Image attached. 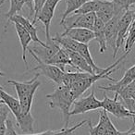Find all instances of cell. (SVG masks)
Returning a JSON list of instances; mask_svg holds the SVG:
<instances>
[{"instance_id":"cell-25","label":"cell","mask_w":135,"mask_h":135,"mask_svg":"<svg viewBox=\"0 0 135 135\" xmlns=\"http://www.w3.org/2000/svg\"><path fill=\"white\" fill-rule=\"evenodd\" d=\"M65 2L67 8H66V10L62 15L60 22L64 21L70 14H73L76 10L79 9L85 2H87V0H65Z\"/></svg>"},{"instance_id":"cell-12","label":"cell","mask_w":135,"mask_h":135,"mask_svg":"<svg viewBox=\"0 0 135 135\" xmlns=\"http://www.w3.org/2000/svg\"><path fill=\"white\" fill-rule=\"evenodd\" d=\"M87 123L89 126L90 135H105L108 128L113 124L110 118L108 117L107 112L104 109L99 111V121H98L97 125L94 127L90 119H87Z\"/></svg>"},{"instance_id":"cell-27","label":"cell","mask_w":135,"mask_h":135,"mask_svg":"<svg viewBox=\"0 0 135 135\" xmlns=\"http://www.w3.org/2000/svg\"><path fill=\"white\" fill-rule=\"evenodd\" d=\"M9 109L5 104L0 105V135H5L7 129V120L8 118Z\"/></svg>"},{"instance_id":"cell-26","label":"cell","mask_w":135,"mask_h":135,"mask_svg":"<svg viewBox=\"0 0 135 135\" xmlns=\"http://www.w3.org/2000/svg\"><path fill=\"white\" fill-rule=\"evenodd\" d=\"M135 44V12L134 16H133V21L131 24V27L129 29V32H128L127 39L125 42V51L126 53H129L132 48V46Z\"/></svg>"},{"instance_id":"cell-34","label":"cell","mask_w":135,"mask_h":135,"mask_svg":"<svg viewBox=\"0 0 135 135\" xmlns=\"http://www.w3.org/2000/svg\"><path fill=\"white\" fill-rule=\"evenodd\" d=\"M0 44H1V42H0ZM5 75H6V74L3 73V72L1 71V70H0V76H5Z\"/></svg>"},{"instance_id":"cell-9","label":"cell","mask_w":135,"mask_h":135,"mask_svg":"<svg viewBox=\"0 0 135 135\" xmlns=\"http://www.w3.org/2000/svg\"><path fill=\"white\" fill-rule=\"evenodd\" d=\"M134 10H126L124 13L120 16L118 22V38H117L116 44V56L118 54L119 48L123 45H125L126 39H127L129 29L131 24L133 21V16H134Z\"/></svg>"},{"instance_id":"cell-21","label":"cell","mask_w":135,"mask_h":135,"mask_svg":"<svg viewBox=\"0 0 135 135\" xmlns=\"http://www.w3.org/2000/svg\"><path fill=\"white\" fill-rule=\"evenodd\" d=\"M52 41L55 42L56 44H57L59 46H61L62 48L66 49V50H70V51L77 52L78 48L80 46V43H78L77 41L69 37V36L63 35L62 33L61 34L56 33V36L52 38Z\"/></svg>"},{"instance_id":"cell-29","label":"cell","mask_w":135,"mask_h":135,"mask_svg":"<svg viewBox=\"0 0 135 135\" xmlns=\"http://www.w3.org/2000/svg\"><path fill=\"white\" fill-rule=\"evenodd\" d=\"M46 0H33V6H34V15H33V20H32V24L35 25L37 22V16L39 14V12L41 11V9L43 8L44 5L45 4Z\"/></svg>"},{"instance_id":"cell-19","label":"cell","mask_w":135,"mask_h":135,"mask_svg":"<svg viewBox=\"0 0 135 135\" xmlns=\"http://www.w3.org/2000/svg\"><path fill=\"white\" fill-rule=\"evenodd\" d=\"M95 15L105 24L116 15V8H115L114 2L113 1H102L101 7L97 10Z\"/></svg>"},{"instance_id":"cell-22","label":"cell","mask_w":135,"mask_h":135,"mask_svg":"<svg viewBox=\"0 0 135 135\" xmlns=\"http://www.w3.org/2000/svg\"><path fill=\"white\" fill-rule=\"evenodd\" d=\"M78 53L84 58L85 60L87 61V63L91 66V68L93 69V70L94 71L95 74H98L100 72H102L104 70V69H101L99 68L95 63H94V59H93L92 56H91L90 50H89V46L88 45H84V44H80V46L78 48Z\"/></svg>"},{"instance_id":"cell-32","label":"cell","mask_w":135,"mask_h":135,"mask_svg":"<svg viewBox=\"0 0 135 135\" xmlns=\"http://www.w3.org/2000/svg\"><path fill=\"white\" fill-rule=\"evenodd\" d=\"M118 131L116 129L114 124H112V125L108 128L107 133H105V135H118Z\"/></svg>"},{"instance_id":"cell-16","label":"cell","mask_w":135,"mask_h":135,"mask_svg":"<svg viewBox=\"0 0 135 135\" xmlns=\"http://www.w3.org/2000/svg\"><path fill=\"white\" fill-rule=\"evenodd\" d=\"M68 54L70 56V61L72 63V68L78 70L80 72H87L90 74H95L91 66L87 63V61L79 54L78 52L75 51H70L67 50Z\"/></svg>"},{"instance_id":"cell-23","label":"cell","mask_w":135,"mask_h":135,"mask_svg":"<svg viewBox=\"0 0 135 135\" xmlns=\"http://www.w3.org/2000/svg\"><path fill=\"white\" fill-rule=\"evenodd\" d=\"M91 75H93V74L87 73V72H65L63 77V85L70 87L77 81L83 79H86Z\"/></svg>"},{"instance_id":"cell-15","label":"cell","mask_w":135,"mask_h":135,"mask_svg":"<svg viewBox=\"0 0 135 135\" xmlns=\"http://www.w3.org/2000/svg\"><path fill=\"white\" fill-rule=\"evenodd\" d=\"M0 98L2 99L3 103L8 107L9 111H11L12 114L14 115L16 120H18L21 116H22V111H21V104H20L19 99H16L12 95L8 94L3 90L2 86L0 85Z\"/></svg>"},{"instance_id":"cell-10","label":"cell","mask_w":135,"mask_h":135,"mask_svg":"<svg viewBox=\"0 0 135 135\" xmlns=\"http://www.w3.org/2000/svg\"><path fill=\"white\" fill-rule=\"evenodd\" d=\"M116 14L109 21L105 24V35L107 40V46H110L113 49V57H116V44L118 38V22L120 16L123 14Z\"/></svg>"},{"instance_id":"cell-13","label":"cell","mask_w":135,"mask_h":135,"mask_svg":"<svg viewBox=\"0 0 135 135\" xmlns=\"http://www.w3.org/2000/svg\"><path fill=\"white\" fill-rule=\"evenodd\" d=\"M135 81V65H133L131 68H129V70L125 72L124 76L119 80L118 81H116L114 84L109 85V86H98L99 89L105 91H111V92H115V94H118L120 91L123 90L125 87H127L129 84Z\"/></svg>"},{"instance_id":"cell-20","label":"cell","mask_w":135,"mask_h":135,"mask_svg":"<svg viewBox=\"0 0 135 135\" xmlns=\"http://www.w3.org/2000/svg\"><path fill=\"white\" fill-rule=\"evenodd\" d=\"M47 64L56 66V67L60 68V69L63 70H65L66 66H70V67H72V63H71V61H70V56L68 54L67 50L62 48L61 46L58 49L57 52L54 55V56L49 60Z\"/></svg>"},{"instance_id":"cell-11","label":"cell","mask_w":135,"mask_h":135,"mask_svg":"<svg viewBox=\"0 0 135 135\" xmlns=\"http://www.w3.org/2000/svg\"><path fill=\"white\" fill-rule=\"evenodd\" d=\"M8 22L20 23V24H21V26L29 32L32 42H34L35 44H38V45H41V46L45 47V48H46V47L48 46V45H46V43L45 44L44 42H42L41 40L39 39L38 34H37V29H36L35 27H34V25L32 24V21H31L29 19H26V18H24L23 16L18 14V15H15L14 17H12L9 21H8V23L6 24L5 28H7V25L8 24Z\"/></svg>"},{"instance_id":"cell-3","label":"cell","mask_w":135,"mask_h":135,"mask_svg":"<svg viewBox=\"0 0 135 135\" xmlns=\"http://www.w3.org/2000/svg\"><path fill=\"white\" fill-rule=\"evenodd\" d=\"M38 77H39V75L36 74L32 80L23 81V83L16 81H13V80H9L8 81V83L12 84L15 88L18 99H19L20 104H21V111H22L23 114L31 113L34 94H35L36 90L41 84V83L38 81Z\"/></svg>"},{"instance_id":"cell-35","label":"cell","mask_w":135,"mask_h":135,"mask_svg":"<svg viewBox=\"0 0 135 135\" xmlns=\"http://www.w3.org/2000/svg\"><path fill=\"white\" fill-rule=\"evenodd\" d=\"M1 104H4V103H3L2 99H1V98H0V105H1Z\"/></svg>"},{"instance_id":"cell-5","label":"cell","mask_w":135,"mask_h":135,"mask_svg":"<svg viewBox=\"0 0 135 135\" xmlns=\"http://www.w3.org/2000/svg\"><path fill=\"white\" fill-rule=\"evenodd\" d=\"M102 109L118 118H135V115L129 112L123 104L118 101V94H115V97L113 99L109 98L107 94H104V99L102 100Z\"/></svg>"},{"instance_id":"cell-28","label":"cell","mask_w":135,"mask_h":135,"mask_svg":"<svg viewBox=\"0 0 135 135\" xmlns=\"http://www.w3.org/2000/svg\"><path fill=\"white\" fill-rule=\"evenodd\" d=\"M86 123H87V119H85L81 121L80 123L74 125L71 128H63V129H58V131H51L50 135H73L74 131L76 129H79L80 127H81V126H83Z\"/></svg>"},{"instance_id":"cell-2","label":"cell","mask_w":135,"mask_h":135,"mask_svg":"<svg viewBox=\"0 0 135 135\" xmlns=\"http://www.w3.org/2000/svg\"><path fill=\"white\" fill-rule=\"evenodd\" d=\"M129 55V53H125L122 56H120L117 61H115L113 64H111L110 66H108L107 68L104 69V70L102 72L98 74H93V75L89 76L88 78L86 79H83L81 81H77L74 84H72L71 86H70V91H71L72 94H73V97L75 100L79 99L80 96L81 94H83L89 88L93 86L94 83H96L97 81L101 79H107L109 80L110 81H113V83H116V80L113 79V78L110 77V74L115 72L117 70H118V68H119V64L121 63V61H123L127 56Z\"/></svg>"},{"instance_id":"cell-7","label":"cell","mask_w":135,"mask_h":135,"mask_svg":"<svg viewBox=\"0 0 135 135\" xmlns=\"http://www.w3.org/2000/svg\"><path fill=\"white\" fill-rule=\"evenodd\" d=\"M95 19V13H87L83 15L72 14V16H69L65 21L60 22V25L64 27L65 31L73 28H83L93 31Z\"/></svg>"},{"instance_id":"cell-18","label":"cell","mask_w":135,"mask_h":135,"mask_svg":"<svg viewBox=\"0 0 135 135\" xmlns=\"http://www.w3.org/2000/svg\"><path fill=\"white\" fill-rule=\"evenodd\" d=\"M93 32L94 34V39L97 41L98 45H99V51L101 54H104L107 48V40H105V23L99 20L97 17L94 21V28H93Z\"/></svg>"},{"instance_id":"cell-36","label":"cell","mask_w":135,"mask_h":135,"mask_svg":"<svg viewBox=\"0 0 135 135\" xmlns=\"http://www.w3.org/2000/svg\"><path fill=\"white\" fill-rule=\"evenodd\" d=\"M56 1H57V2H58V3H59V2H60V0H56Z\"/></svg>"},{"instance_id":"cell-30","label":"cell","mask_w":135,"mask_h":135,"mask_svg":"<svg viewBox=\"0 0 135 135\" xmlns=\"http://www.w3.org/2000/svg\"><path fill=\"white\" fill-rule=\"evenodd\" d=\"M5 135H18L15 129H14L13 123L9 118H8V120H7V129Z\"/></svg>"},{"instance_id":"cell-33","label":"cell","mask_w":135,"mask_h":135,"mask_svg":"<svg viewBox=\"0 0 135 135\" xmlns=\"http://www.w3.org/2000/svg\"><path fill=\"white\" fill-rule=\"evenodd\" d=\"M6 1H7V0H0V8L3 6V4H4Z\"/></svg>"},{"instance_id":"cell-31","label":"cell","mask_w":135,"mask_h":135,"mask_svg":"<svg viewBox=\"0 0 135 135\" xmlns=\"http://www.w3.org/2000/svg\"><path fill=\"white\" fill-rule=\"evenodd\" d=\"M135 118L133 119V125L127 131H118V135H135Z\"/></svg>"},{"instance_id":"cell-24","label":"cell","mask_w":135,"mask_h":135,"mask_svg":"<svg viewBox=\"0 0 135 135\" xmlns=\"http://www.w3.org/2000/svg\"><path fill=\"white\" fill-rule=\"evenodd\" d=\"M102 4V1L99 0H91V1H87L85 2L81 8L78 10H76L73 14H77V15H83V14L87 13H96L97 10L100 8Z\"/></svg>"},{"instance_id":"cell-14","label":"cell","mask_w":135,"mask_h":135,"mask_svg":"<svg viewBox=\"0 0 135 135\" xmlns=\"http://www.w3.org/2000/svg\"><path fill=\"white\" fill-rule=\"evenodd\" d=\"M63 35H67L72 38L80 44L88 45L92 40L94 39V34L92 30L83 28H73L70 30H66L63 32Z\"/></svg>"},{"instance_id":"cell-6","label":"cell","mask_w":135,"mask_h":135,"mask_svg":"<svg viewBox=\"0 0 135 135\" xmlns=\"http://www.w3.org/2000/svg\"><path fill=\"white\" fill-rule=\"evenodd\" d=\"M102 108V101L98 100L95 97L94 89H93L91 94L88 96L83 98H80L74 101L72 105V108L70 109V117L74 115L84 114L89 111L98 110Z\"/></svg>"},{"instance_id":"cell-17","label":"cell","mask_w":135,"mask_h":135,"mask_svg":"<svg viewBox=\"0 0 135 135\" xmlns=\"http://www.w3.org/2000/svg\"><path fill=\"white\" fill-rule=\"evenodd\" d=\"M13 23L15 25L16 32H17L18 37H19L20 42H21V49H22V60L25 64V67L28 69V62L26 60V52L29 48V44L32 41V38H31V35L29 34V32L20 23L18 22H13Z\"/></svg>"},{"instance_id":"cell-8","label":"cell","mask_w":135,"mask_h":135,"mask_svg":"<svg viewBox=\"0 0 135 135\" xmlns=\"http://www.w3.org/2000/svg\"><path fill=\"white\" fill-rule=\"evenodd\" d=\"M58 2L56 0H46L45 4L44 5L43 8L39 12L37 16V21H41L44 24L45 29V36H46V45L52 44V38L50 35V25L52 19L54 17L55 9L57 6Z\"/></svg>"},{"instance_id":"cell-1","label":"cell","mask_w":135,"mask_h":135,"mask_svg":"<svg viewBox=\"0 0 135 135\" xmlns=\"http://www.w3.org/2000/svg\"><path fill=\"white\" fill-rule=\"evenodd\" d=\"M45 97L48 99V105L51 108H58L62 112L64 120L63 128H69L70 108L75 101L70 87L63 84L59 85L53 93L46 94Z\"/></svg>"},{"instance_id":"cell-4","label":"cell","mask_w":135,"mask_h":135,"mask_svg":"<svg viewBox=\"0 0 135 135\" xmlns=\"http://www.w3.org/2000/svg\"><path fill=\"white\" fill-rule=\"evenodd\" d=\"M30 54L32 56V57L36 60L37 62V65L31 70L30 71H38L37 74L39 76H45L47 79H49L50 81H54L55 83L58 85L63 84V77L64 74H65V70H61L60 68L56 67L54 65H50V64H47L43 62L37 56L36 54L32 50V48L29 47L28 48Z\"/></svg>"}]
</instances>
